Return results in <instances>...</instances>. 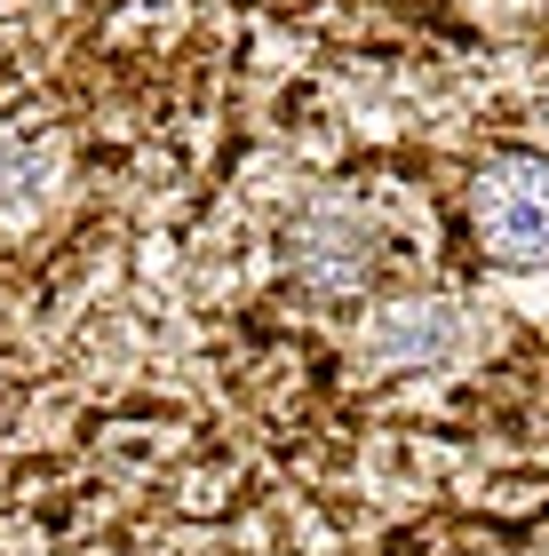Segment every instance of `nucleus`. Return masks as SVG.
Returning a JSON list of instances; mask_svg holds the SVG:
<instances>
[{
	"label": "nucleus",
	"instance_id": "7ed1b4c3",
	"mask_svg": "<svg viewBox=\"0 0 549 556\" xmlns=\"http://www.w3.org/2000/svg\"><path fill=\"white\" fill-rule=\"evenodd\" d=\"M462 342H470V318L446 294H398V302H383V311L366 318V334H359V350L383 374L446 366V358H462Z\"/></svg>",
	"mask_w": 549,
	"mask_h": 556
},
{
	"label": "nucleus",
	"instance_id": "f03ea898",
	"mask_svg": "<svg viewBox=\"0 0 549 556\" xmlns=\"http://www.w3.org/2000/svg\"><path fill=\"white\" fill-rule=\"evenodd\" d=\"M287 270H295V287L319 294V302H351V294L374 287V270H383V223H374L359 199L319 191L287 215Z\"/></svg>",
	"mask_w": 549,
	"mask_h": 556
},
{
	"label": "nucleus",
	"instance_id": "f257e3e1",
	"mask_svg": "<svg viewBox=\"0 0 549 556\" xmlns=\"http://www.w3.org/2000/svg\"><path fill=\"white\" fill-rule=\"evenodd\" d=\"M462 223L494 270H549V160L541 151L486 160L462 191Z\"/></svg>",
	"mask_w": 549,
	"mask_h": 556
}]
</instances>
